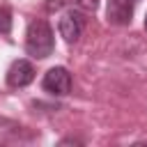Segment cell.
<instances>
[{
  "label": "cell",
  "instance_id": "cell-1",
  "mask_svg": "<svg viewBox=\"0 0 147 147\" xmlns=\"http://www.w3.org/2000/svg\"><path fill=\"white\" fill-rule=\"evenodd\" d=\"M53 46H55V39H53V30L51 25L44 21V18H37L28 25V34H25V51L32 55V57H48L53 53Z\"/></svg>",
  "mask_w": 147,
  "mask_h": 147
},
{
  "label": "cell",
  "instance_id": "cell-2",
  "mask_svg": "<svg viewBox=\"0 0 147 147\" xmlns=\"http://www.w3.org/2000/svg\"><path fill=\"white\" fill-rule=\"evenodd\" d=\"M41 85H44V90H46L48 94L64 96V94H69V90H71V74H69L64 67H53V69L46 71Z\"/></svg>",
  "mask_w": 147,
  "mask_h": 147
},
{
  "label": "cell",
  "instance_id": "cell-3",
  "mask_svg": "<svg viewBox=\"0 0 147 147\" xmlns=\"http://www.w3.org/2000/svg\"><path fill=\"white\" fill-rule=\"evenodd\" d=\"M83 28H85V16L78 9H69L67 14H62V18H60V34H62V39L67 44L78 41V37L83 34Z\"/></svg>",
  "mask_w": 147,
  "mask_h": 147
},
{
  "label": "cell",
  "instance_id": "cell-4",
  "mask_svg": "<svg viewBox=\"0 0 147 147\" xmlns=\"http://www.w3.org/2000/svg\"><path fill=\"white\" fill-rule=\"evenodd\" d=\"M34 80V67H32V62H28V60H16L11 67H9V71H7V83H9V87H25V85H30Z\"/></svg>",
  "mask_w": 147,
  "mask_h": 147
},
{
  "label": "cell",
  "instance_id": "cell-5",
  "mask_svg": "<svg viewBox=\"0 0 147 147\" xmlns=\"http://www.w3.org/2000/svg\"><path fill=\"white\" fill-rule=\"evenodd\" d=\"M133 16L131 0H108V21L113 25H129Z\"/></svg>",
  "mask_w": 147,
  "mask_h": 147
},
{
  "label": "cell",
  "instance_id": "cell-6",
  "mask_svg": "<svg viewBox=\"0 0 147 147\" xmlns=\"http://www.w3.org/2000/svg\"><path fill=\"white\" fill-rule=\"evenodd\" d=\"M11 30V11L7 7H0V34H7Z\"/></svg>",
  "mask_w": 147,
  "mask_h": 147
},
{
  "label": "cell",
  "instance_id": "cell-7",
  "mask_svg": "<svg viewBox=\"0 0 147 147\" xmlns=\"http://www.w3.org/2000/svg\"><path fill=\"white\" fill-rule=\"evenodd\" d=\"M145 30H147V16H145Z\"/></svg>",
  "mask_w": 147,
  "mask_h": 147
}]
</instances>
